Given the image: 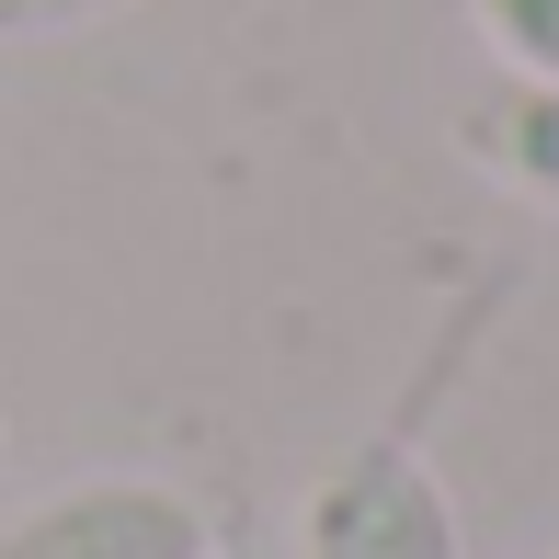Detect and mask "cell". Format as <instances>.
<instances>
[{
    "mask_svg": "<svg viewBox=\"0 0 559 559\" xmlns=\"http://www.w3.org/2000/svg\"><path fill=\"white\" fill-rule=\"evenodd\" d=\"M297 559H468V548H456V502L423 468V445L366 435L320 468L309 514H297Z\"/></svg>",
    "mask_w": 559,
    "mask_h": 559,
    "instance_id": "cell-1",
    "label": "cell"
},
{
    "mask_svg": "<svg viewBox=\"0 0 559 559\" xmlns=\"http://www.w3.org/2000/svg\"><path fill=\"white\" fill-rule=\"evenodd\" d=\"M0 559H217V525L171 479L104 468V479H69V491L23 502L0 525Z\"/></svg>",
    "mask_w": 559,
    "mask_h": 559,
    "instance_id": "cell-2",
    "label": "cell"
},
{
    "mask_svg": "<svg viewBox=\"0 0 559 559\" xmlns=\"http://www.w3.org/2000/svg\"><path fill=\"white\" fill-rule=\"evenodd\" d=\"M514 81H559V0H468Z\"/></svg>",
    "mask_w": 559,
    "mask_h": 559,
    "instance_id": "cell-4",
    "label": "cell"
},
{
    "mask_svg": "<svg viewBox=\"0 0 559 559\" xmlns=\"http://www.w3.org/2000/svg\"><path fill=\"white\" fill-rule=\"evenodd\" d=\"M126 12V0H0V46H35V35H81V23Z\"/></svg>",
    "mask_w": 559,
    "mask_h": 559,
    "instance_id": "cell-5",
    "label": "cell"
},
{
    "mask_svg": "<svg viewBox=\"0 0 559 559\" xmlns=\"http://www.w3.org/2000/svg\"><path fill=\"white\" fill-rule=\"evenodd\" d=\"M456 148H468L502 194H525V206L559 217V81H502V92H479V104L456 115Z\"/></svg>",
    "mask_w": 559,
    "mask_h": 559,
    "instance_id": "cell-3",
    "label": "cell"
},
{
    "mask_svg": "<svg viewBox=\"0 0 559 559\" xmlns=\"http://www.w3.org/2000/svg\"><path fill=\"white\" fill-rule=\"evenodd\" d=\"M0 445H12V435H0Z\"/></svg>",
    "mask_w": 559,
    "mask_h": 559,
    "instance_id": "cell-6",
    "label": "cell"
}]
</instances>
